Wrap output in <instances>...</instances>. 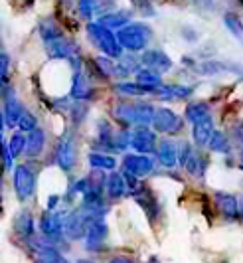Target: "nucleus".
Masks as SVG:
<instances>
[{"label":"nucleus","mask_w":243,"mask_h":263,"mask_svg":"<svg viewBox=\"0 0 243 263\" xmlns=\"http://www.w3.org/2000/svg\"><path fill=\"white\" fill-rule=\"evenodd\" d=\"M113 113H115L117 121H121V123L147 127V125H152L156 109L150 103H119Z\"/></svg>","instance_id":"nucleus-1"},{"label":"nucleus","mask_w":243,"mask_h":263,"mask_svg":"<svg viewBox=\"0 0 243 263\" xmlns=\"http://www.w3.org/2000/svg\"><path fill=\"white\" fill-rule=\"evenodd\" d=\"M87 34H89V38L93 42L95 46L101 50V52L109 55V58H121L123 53V46L119 38H117V34H113V30L107 26H103V24H99V22H89L87 24Z\"/></svg>","instance_id":"nucleus-2"},{"label":"nucleus","mask_w":243,"mask_h":263,"mask_svg":"<svg viewBox=\"0 0 243 263\" xmlns=\"http://www.w3.org/2000/svg\"><path fill=\"white\" fill-rule=\"evenodd\" d=\"M117 38H119L125 50L140 52L149 46L150 38H152V30L145 22H131V24H127L117 32Z\"/></svg>","instance_id":"nucleus-3"},{"label":"nucleus","mask_w":243,"mask_h":263,"mask_svg":"<svg viewBox=\"0 0 243 263\" xmlns=\"http://www.w3.org/2000/svg\"><path fill=\"white\" fill-rule=\"evenodd\" d=\"M14 190L20 200H28L36 190V171L28 164L14 168Z\"/></svg>","instance_id":"nucleus-4"},{"label":"nucleus","mask_w":243,"mask_h":263,"mask_svg":"<svg viewBox=\"0 0 243 263\" xmlns=\"http://www.w3.org/2000/svg\"><path fill=\"white\" fill-rule=\"evenodd\" d=\"M46 50H48V55L52 60H69L73 64V67L79 69L81 62H79V53H77V46L71 40L59 38V40H54V42H48L46 44Z\"/></svg>","instance_id":"nucleus-5"},{"label":"nucleus","mask_w":243,"mask_h":263,"mask_svg":"<svg viewBox=\"0 0 243 263\" xmlns=\"http://www.w3.org/2000/svg\"><path fill=\"white\" fill-rule=\"evenodd\" d=\"M75 157H77V153H75V143H73L71 135L66 133V135L57 141V145H55V164H57L62 171L69 172L73 168V164H75Z\"/></svg>","instance_id":"nucleus-6"},{"label":"nucleus","mask_w":243,"mask_h":263,"mask_svg":"<svg viewBox=\"0 0 243 263\" xmlns=\"http://www.w3.org/2000/svg\"><path fill=\"white\" fill-rule=\"evenodd\" d=\"M184 121L176 115L174 111L166 109V107H158L156 113H154V119H152V127L154 131L158 133H166V135H174L182 129Z\"/></svg>","instance_id":"nucleus-7"},{"label":"nucleus","mask_w":243,"mask_h":263,"mask_svg":"<svg viewBox=\"0 0 243 263\" xmlns=\"http://www.w3.org/2000/svg\"><path fill=\"white\" fill-rule=\"evenodd\" d=\"M131 146L138 155H150V153H154V148H158L156 137L149 127H136L131 135Z\"/></svg>","instance_id":"nucleus-8"},{"label":"nucleus","mask_w":243,"mask_h":263,"mask_svg":"<svg viewBox=\"0 0 243 263\" xmlns=\"http://www.w3.org/2000/svg\"><path fill=\"white\" fill-rule=\"evenodd\" d=\"M123 166H125V171L131 172V174H135L138 178H143V176H147L152 172L154 168V162H152V158L149 155H127V157L123 158Z\"/></svg>","instance_id":"nucleus-9"},{"label":"nucleus","mask_w":243,"mask_h":263,"mask_svg":"<svg viewBox=\"0 0 243 263\" xmlns=\"http://www.w3.org/2000/svg\"><path fill=\"white\" fill-rule=\"evenodd\" d=\"M24 109L20 105V101L16 99L14 91H10V87L4 83V111H2V121L6 125H18V121L22 117Z\"/></svg>","instance_id":"nucleus-10"},{"label":"nucleus","mask_w":243,"mask_h":263,"mask_svg":"<svg viewBox=\"0 0 243 263\" xmlns=\"http://www.w3.org/2000/svg\"><path fill=\"white\" fill-rule=\"evenodd\" d=\"M198 71L202 76H217V73H237L243 76L241 64H233V62H217V60H210L198 66Z\"/></svg>","instance_id":"nucleus-11"},{"label":"nucleus","mask_w":243,"mask_h":263,"mask_svg":"<svg viewBox=\"0 0 243 263\" xmlns=\"http://www.w3.org/2000/svg\"><path fill=\"white\" fill-rule=\"evenodd\" d=\"M216 206L226 220H235L239 216V200L230 192H216Z\"/></svg>","instance_id":"nucleus-12"},{"label":"nucleus","mask_w":243,"mask_h":263,"mask_svg":"<svg viewBox=\"0 0 243 263\" xmlns=\"http://www.w3.org/2000/svg\"><path fill=\"white\" fill-rule=\"evenodd\" d=\"M140 60H143V66H147L152 71H158V73L168 71L172 67V60L162 52V50H149V52L143 53Z\"/></svg>","instance_id":"nucleus-13"},{"label":"nucleus","mask_w":243,"mask_h":263,"mask_svg":"<svg viewBox=\"0 0 243 263\" xmlns=\"http://www.w3.org/2000/svg\"><path fill=\"white\" fill-rule=\"evenodd\" d=\"M34 248V255H36V263H69L59 251L48 246V243H42V241H34L32 243Z\"/></svg>","instance_id":"nucleus-14"},{"label":"nucleus","mask_w":243,"mask_h":263,"mask_svg":"<svg viewBox=\"0 0 243 263\" xmlns=\"http://www.w3.org/2000/svg\"><path fill=\"white\" fill-rule=\"evenodd\" d=\"M107 224L103 222V220H95L93 224L89 226V230H87V236H85V246H87V250H99L101 248V243L105 241V237H107Z\"/></svg>","instance_id":"nucleus-15"},{"label":"nucleus","mask_w":243,"mask_h":263,"mask_svg":"<svg viewBox=\"0 0 243 263\" xmlns=\"http://www.w3.org/2000/svg\"><path fill=\"white\" fill-rule=\"evenodd\" d=\"M64 228H66V222L62 220V216H59V214H52V212H48V214H44V216H42L40 230L46 237L62 236Z\"/></svg>","instance_id":"nucleus-16"},{"label":"nucleus","mask_w":243,"mask_h":263,"mask_svg":"<svg viewBox=\"0 0 243 263\" xmlns=\"http://www.w3.org/2000/svg\"><path fill=\"white\" fill-rule=\"evenodd\" d=\"M156 153H158V160H160V164H162V166H166V168H172V166H176V162L180 160L178 146H176L170 139H162L160 143H158Z\"/></svg>","instance_id":"nucleus-17"},{"label":"nucleus","mask_w":243,"mask_h":263,"mask_svg":"<svg viewBox=\"0 0 243 263\" xmlns=\"http://www.w3.org/2000/svg\"><path fill=\"white\" fill-rule=\"evenodd\" d=\"M214 121H212V115L210 117H206L204 121L200 123H196L194 125V129H192V137H194V143L200 146H206L210 145V141H212V137H214Z\"/></svg>","instance_id":"nucleus-18"},{"label":"nucleus","mask_w":243,"mask_h":263,"mask_svg":"<svg viewBox=\"0 0 243 263\" xmlns=\"http://www.w3.org/2000/svg\"><path fill=\"white\" fill-rule=\"evenodd\" d=\"M136 83L145 87V91H156L162 87V73L152 71V69H138L136 71Z\"/></svg>","instance_id":"nucleus-19"},{"label":"nucleus","mask_w":243,"mask_h":263,"mask_svg":"<svg viewBox=\"0 0 243 263\" xmlns=\"http://www.w3.org/2000/svg\"><path fill=\"white\" fill-rule=\"evenodd\" d=\"M99 24L111 28V30H121L127 24H131V12H123V10H117V12H109L99 16L97 20Z\"/></svg>","instance_id":"nucleus-20"},{"label":"nucleus","mask_w":243,"mask_h":263,"mask_svg":"<svg viewBox=\"0 0 243 263\" xmlns=\"http://www.w3.org/2000/svg\"><path fill=\"white\" fill-rule=\"evenodd\" d=\"M156 95L160 97V99H186L192 95V87H186V85H162L156 89Z\"/></svg>","instance_id":"nucleus-21"},{"label":"nucleus","mask_w":243,"mask_h":263,"mask_svg":"<svg viewBox=\"0 0 243 263\" xmlns=\"http://www.w3.org/2000/svg\"><path fill=\"white\" fill-rule=\"evenodd\" d=\"M91 87H89V83H87V79L85 76L77 71L75 73V78H73V85H71V97L75 99V101H85V99H89L91 97Z\"/></svg>","instance_id":"nucleus-22"},{"label":"nucleus","mask_w":243,"mask_h":263,"mask_svg":"<svg viewBox=\"0 0 243 263\" xmlns=\"http://www.w3.org/2000/svg\"><path fill=\"white\" fill-rule=\"evenodd\" d=\"M105 190H107L109 198H113V200H117V198H121L125 192H127V182H125V176L119 174V172H111V176L107 178V186H105Z\"/></svg>","instance_id":"nucleus-23"},{"label":"nucleus","mask_w":243,"mask_h":263,"mask_svg":"<svg viewBox=\"0 0 243 263\" xmlns=\"http://www.w3.org/2000/svg\"><path fill=\"white\" fill-rule=\"evenodd\" d=\"M14 230L20 237H32L34 236V220L30 212H20L14 220Z\"/></svg>","instance_id":"nucleus-24"},{"label":"nucleus","mask_w":243,"mask_h":263,"mask_svg":"<svg viewBox=\"0 0 243 263\" xmlns=\"http://www.w3.org/2000/svg\"><path fill=\"white\" fill-rule=\"evenodd\" d=\"M46 143V135L42 129H34L28 133V143H26V155L28 157H38Z\"/></svg>","instance_id":"nucleus-25"},{"label":"nucleus","mask_w":243,"mask_h":263,"mask_svg":"<svg viewBox=\"0 0 243 263\" xmlns=\"http://www.w3.org/2000/svg\"><path fill=\"white\" fill-rule=\"evenodd\" d=\"M184 117H186L188 123L196 125V123L204 121L206 117H210V107H208V103H202V101H198V103H190V105L186 107Z\"/></svg>","instance_id":"nucleus-26"},{"label":"nucleus","mask_w":243,"mask_h":263,"mask_svg":"<svg viewBox=\"0 0 243 263\" xmlns=\"http://www.w3.org/2000/svg\"><path fill=\"white\" fill-rule=\"evenodd\" d=\"M40 36L46 44H48V42H54V40L64 38V36H62V30H59V26H57V22H55L54 18H44V20H42Z\"/></svg>","instance_id":"nucleus-27"},{"label":"nucleus","mask_w":243,"mask_h":263,"mask_svg":"<svg viewBox=\"0 0 243 263\" xmlns=\"http://www.w3.org/2000/svg\"><path fill=\"white\" fill-rule=\"evenodd\" d=\"M87 160H89V164H91V168H95V171H113L115 166H117V160L113 157H107V155H101V153H91L89 157H87Z\"/></svg>","instance_id":"nucleus-28"},{"label":"nucleus","mask_w":243,"mask_h":263,"mask_svg":"<svg viewBox=\"0 0 243 263\" xmlns=\"http://www.w3.org/2000/svg\"><path fill=\"white\" fill-rule=\"evenodd\" d=\"M206 164H208V158L202 157V155H198V153H192L190 158L186 160V164H184V168H186L192 176H204Z\"/></svg>","instance_id":"nucleus-29"},{"label":"nucleus","mask_w":243,"mask_h":263,"mask_svg":"<svg viewBox=\"0 0 243 263\" xmlns=\"http://www.w3.org/2000/svg\"><path fill=\"white\" fill-rule=\"evenodd\" d=\"M224 24H226V28L230 30V34L233 36L235 40H239L243 44V20L237 16V14L233 12H228L226 16H224Z\"/></svg>","instance_id":"nucleus-30"},{"label":"nucleus","mask_w":243,"mask_h":263,"mask_svg":"<svg viewBox=\"0 0 243 263\" xmlns=\"http://www.w3.org/2000/svg\"><path fill=\"white\" fill-rule=\"evenodd\" d=\"M208 146H210L214 153H219V155H230V151H231L230 137H226V135H224L221 131H216Z\"/></svg>","instance_id":"nucleus-31"},{"label":"nucleus","mask_w":243,"mask_h":263,"mask_svg":"<svg viewBox=\"0 0 243 263\" xmlns=\"http://www.w3.org/2000/svg\"><path fill=\"white\" fill-rule=\"evenodd\" d=\"M26 143H28V139L24 135H20V133L12 135V139H10V143H8L10 155L16 158V157H20L22 153H26Z\"/></svg>","instance_id":"nucleus-32"},{"label":"nucleus","mask_w":243,"mask_h":263,"mask_svg":"<svg viewBox=\"0 0 243 263\" xmlns=\"http://www.w3.org/2000/svg\"><path fill=\"white\" fill-rule=\"evenodd\" d=\"M79 14L85 20H91L97 14V0H79Z\"/></svg>","instance_id":"nucleus-33"},{"label":"nucleus","mask_w":243,"mask_h":263,"mask_svg":"<svg viewBox=\"0 0 243 263\" xmlns=\"http://www.w3.org/2000/svg\"><path fill=\"white\" fill-rule=\"evenodd\" d=\"M36 125H38L36 117H34V115L30 113V111H26V109H24L22 117H20V121H18V127H20L22 131H28V133H30V131H34V129H38Z\"/></svg>","instance_id":"nucleus-34"},{"label":"nucleus","mask_w":243,"mask_h":263,"mask_svg":"<svg viewBox=\"0 0 243 263\" xmlns=\"http://www.w3.org/2000/svg\"><path fill=\"white\" fill-rule=\"evenodd\" d=\"M117 91L123 95H140V93H147L143 85L138 83H117Z\"/></svg>","instance_id":"nucleus-35"},{"label":"nucleus","mask_w":243,"mask_h":263,"mask_svg":"<svg viewBox=\"0 0 243 263\" xmlns=\"http://www.w3.org/2000/svg\"><path fill=\"white\" fill-rule=\"evenodd\" d=\"M85 113H87V107L83 105L81 101H75L71 105V119H73V123H81V119L85 117Z\"/></svg>","instance_id":"nucleus-36"},{"label":"nucleus","mask_w":243,"mask_h":263,"mask_svg":"<svg viewBox=\"0 0 243 263\" xmlns=\"http://www.w3.org/2000/svg\"><path fill=\"white\" fill-rule=\"evenodd\" d=\"M2 160H4V168H6V171H12L14 157L10 155V148H8L6 143H2Z\"/></svg>","instance_id":"nucleus-37"},{"label":"nucleus","mask_w":243,"mask_h":263,"mask_svg":"<svg viewBox=\"0 0 243 263\" xmlns=\"http://www.w3.org/2000/svg\"><path fill=\"white\" fill-rule=\"evenodd\" d=\"M178 153H180V164L184 166V164H186V160H188L190 155H192L194 151H192V146H190L188 143H182L180 148H178Z\"/></svg>","instance_id":"nucleus-38"},{"label":"nucleus","mask_w":243,"mask_h":263,"mask_svg":"<svg viewBox=\"0 0 243 263\" xmlns=\"http://www.w3.org/2000/svg\"><path fill=\"white\" fill-rule=\"evenodd\" d=\"M133 2H135L136 8L145 14V16H152V14H154V10H152V6H150L149 0H133Z\"/></svg>","instance_id":"nucleus-39"},{"label":"nucleus","mask_w":243,"mask_h":263,"mask_svg":"<svg viewBox=\"0 0 243 263\" xmlns=\"http://www.w3.org/2000/svg\"><path fill=\"white\" fill-rule=\"evenodd\" d=\"M0 71H2V81L6 83V78H8V53L2 52V67H0Z\"/></svg>","instance_id":"nucleus-40"},{"label":"nucleus","mask_w":243,"mask_h":263,"mask_svg":"<svg viewBox=\"0 0 243 263\" xmlns=\"http://www.w3.org/2000/svg\"><path fill=\"white\" fill-rule=\"evenodd\" d=\"M196 2H198L202 8H208V10H212V8H214V0H196Z\"/></svg>","instance_id":"nucleus-41"},{"label":"nucleus","mask_w":243,"mask_h":263,"mask_svg":"<svg viewBox=\"0 0 243 263\" xmlns=\"http://www.w3.org/2000/svg\"><path fill=\"white\" fill-rule=\"evenodd\" d=\"M111 263H133V261H129V259H123V257H115Z\"/></svg>","instance_id":"nucleus-42"},{"label":"nucleus","mask_w":243,"mask_h":263,"mask_svg":"<svg viewBox=\"0 0 243 263\" xmlns=\"http://www.w3.org/2000/svg\"><path fill=\"white\" fill-rule=\"evenodd\" d=\"M55 202H57V196H52V198H50V208H54Z\"/></svg>","instance_id":"nucleus-43"},{"label":"nucleus","mask_w":243,"mask_h":263,"mask_svg":"<svg viewBox=\"0 0 243 263\" xmlns=\"http://www.w3.org/2000/svg\"><path fill=\"white\" fill-rule=\"evenodd\" d=\"M239 168L243 171V146H241V153H239Z\"/></svg>","instance_id":"nucleus-44"},{"label":"nucleus","mask_w":243,"mask_h":263,"mask_svg":"<svg viewBox=\"0 0 243 263\" xmlns=\"http://www.w3.org/2000/svg\"><path fill=\"white\" fill-rule=\"evenodd\" d=\"M239 216H243V198L239 200Z\"/></svg>","instance_id":"nucleus-45"},{"label":"nucleus","mask_w":243,"mask_h":263,"mask_svg":"<svg viewBox=\"0 0 243 263\" xmlns=\"http://www.w3.org/2000/svg\"><path fill=\"white\" fill-rule=\"evenodd\" d=\"M79 263H87V261H79Z\"/></svg>","instance_id":"nucleus-46"}]
</instances>
